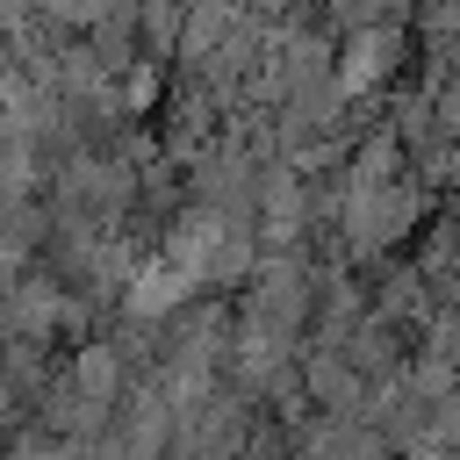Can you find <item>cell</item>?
Returning <instances> with one entry per match:
<instances>
[{"mask_svg":"<svg viewBox=\"0 0 460 460\" xmlns=\"http://www.w3.org/2000/svg\"><path fill=\"white\" fill-rule=\"evenodd\" d=\"M410 58V29L402 22H359V29H338V58H331V86L345 101L388 86Z\"/></svg>","mask_w":460,"mask_h":460,"instance_id":"1","label":"cell"},{"mask_svg":"<svg viewBox=\"0 0 460 460\" xmlns=\"http://www.w3.org/2000/svg\"><path fill=\"white\" fill-rule=\"evenodd\" d=\"M180 22H187V0H137V22H129V36H137V58H151V65H172Z\"/></svg>","mask_w":460,"mask_h":460,"instance_id":"2","label":"cell"}]
</instances>
